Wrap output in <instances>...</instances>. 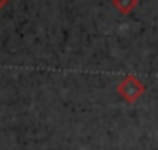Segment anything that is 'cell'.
<instances>
[{
	"instance_id": "1",
	"label": "cell",
	"mask_w": 158,
	"mask_h": 150,
	"mask_svg": "<svg viewBox=\"0 0 158 150\" xmlns=\"http://www.w3.org/2000/svg\"><path fill=\"white\" fill-rule=\"evenodd\" d=\"M116 92H118V95L125 101V103L131 105V103H136V101L145 93V84H143L136 75L129 73L118 82Z\"/></svg>"
},
{
	"instance_id": "2",
	"label": "cell",
	"mask_w": 158,
	"mask_h": 150,
	"mask_svg": "<svg viewBox=\"0 0 158 150\" xmlns=\"http://www.w3.org/2000/svg\"><path fill=\"white\" fill-rule=\"evenodd\" d=\"M138 2L140 0H112V6L121 15H131L138 7Z\"/></svg>"
},
{
	"instance_id": "3",
	"label": "cell",
	"mask_w": 158,
	"mask_h": 150,
	"mask_svg": "<svg viewBox=\"0 0 158 150\" xmlns=\"http://www.w3.org/2000/svg\"><path fill=\"white\" fill-rule=\"evenodd\" d=\"M7 4H9V0H0V9H4Z\"/></svg>"
}]
</instances>
